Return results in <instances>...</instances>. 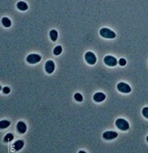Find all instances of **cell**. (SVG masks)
I'll return each instance as SVG.
<instances>
[{
    "instance_id": "cell-1",
    "label": "cell",
    "mask_w": 148,
    "mask_h": 153,
    "mask_svg": "<svg viewBox=\"0 0 148 153\" xmlns=\"http://www.w3.org/2000/svg\"><path fill=\"white\" fill-rule=\"evenodd\" d=\"M100 35L102 36L104 38H107V39H114L116 37V34L115 32L110 30L109 28H102L99 31Z\"/></svg>"
},
{
    "instance_id": "cell-2",
    "label": "cell",
    "mask_w": 148,
    "mask_h": 153,
    "mask_svg": "<svg viewBox=\"0 0 148 153\" xmlns=\"http://www.w3.org/2000/svg\"><path fill=\"white\" fill-rule=\"evenodd\" d=\"M115 125L119 129L122 131L128 130L130 127L129 123L127 120H124L122 118H119L115 121Z\"/></svg>"
},
{
    "instance_id": "cell-3",
    "label": "cell",
    "mask_w": 148,
    "mask_h": 153,
    "mask_svg": "<svg viewBox=\"0 0 148 153\" xmlns=\"http://www.w3.org/2000/svg\"><path fill=\"white\" fill-rule=\"evenodd\" d=\"M41 60V56L38 54H29L26 58V61L30 64H35V63H39Z\"/></svg>"
},
{
    "instance_id": "cell-4",
    "label": "cell",
    "mask_w": 148,
    "mask_h": 153,
    "mask_svg": "<svg viewBox=\"0 0 148 153\" xmlns=\"http://www.w3.org/2000/svg\"><path fill=\"white\" fill-rule=\"evenodd\" d=\"M117 89L121 93H130L131 92V88L130 87L129 85H128L127 83L124 82H119L117 85Z\"/></svg>"
},
{
    "instance_id": "cell-5",
    "label": "cell",
    "mask_w": 148,
    "mask_h": 153,
    "mask_svg": "<svg viewBox=\"0 0 148 153\" xmlns=\"http://www.w3.org/2000/svg\"><path fill=\"white\" fill-rule=\"evenodd\" d=\"M85 59L89 65L96 64V63L97 61L96 55L93 54V52H90V51L87 52L86 54H85Z\"/></svg>"
},
{
    "instance_id": "cell-6",
    "label": "cell",
    "mask_w": 148,
    "mask_h": 153,
    "mask_svg": "<svg viewBox=\"0 0 148 153\" xmlns=\"http://www.w3.org/2000/svg\"><path fill=\"white\" fill-rule=\"evenodd\" d=\"M104 63L108 66L114 67L118 64V60H117L116 58L112 56H106V57L104 58Z\"/></svg>"
},
{
    "instance_id": "cell-7",
    "label": "cell",
    "mask_w": 148,
    "mask_h": 153,
    "mask_svg": "<svg viewBox=\"0 0 148 153\" xmlns=\"http://www.w3.org/2000/svg\"><path fill=\"white\" fill-rule=\"evenodd\" d=\"M55 69V64L52 60H47L45 63V71L48 74H51L54 72Z\"/></svg>"
},
{
    "instance_id": "cell-8",
    "label": "cell",
    "mask_w": 148,
    "mask_h": 153,
    "mask_svg": "<svg viewBox=\"0 0 148 153\" xmlns=\"http://www.w3.org/2000/svg\"><path fill=\"white\" fill-rule=\"evenodd\" d=\"M102 137L105 139L111 140V139H114L118 137V133L116 132H114V131H107V132H105L103 133Z\"/></svg>"
},
{
    "instance_id": "cell-9",
    "label": "cell",
    "mask_w": 148,
    "mask_h": 153,
    "mask_svg": "<svg viewBox=\"0 0 148 153\" xmlns=\"http://www.w3.org/2000/svg\"><path fill=\"white\" fill-rule=\"evenodd\" d=\"M106 94H103L102 92H97L94 94L93 96V99H94L95 102H103L104 100L106 99Z\"/></svg>"
},
{
    "instance_id": "cell-10",
    "label": "cell",
    "mask_w": 148,
    "mask_h": 153,
    "mask_svg": "<svg viewBox=\"0 0 148 153\" xmlns=\"http://www.w3.org/2000/svg\"><path fill=\"white\" fill-rule=\"evenodd\" d=\"M17 129H18V131H19V133L23 134V133H25L26 130H27V126H26V124H24V122L20 121L17 124Z\"/></svg>"
},
{
    "instance_id": "cell-11",
    "label": "cell",
    "mask_w": 148,
    "mask_h": 153,
    "mask_svg": "<svg viewBox=\"0 0 148 153\" xmlns=\"http://www.w3.org/2000/svg\"><path fill=\"white\" fill-rule=\"evenodd\" d=\"M17 8H18L20 11H26V10L28 9V6L26 2L21 1V2H19L18 4H17Z\"/></svg>"
},
{
    "instance_id": "cell-12",
    "label": "cell",
    "mask_w": 148,
    "mask_h": 153,
    "mask_svg": "<svg viewBox=\"0 0 148 153\" xmlns=\"http://www.w3.org/2000/svg\"><path fill=\"white\" fill-rule=\"evenodd\" d=\"M14 146V149H15V151H19L20 149H22L24 146V142L22 140H17L16 142L14 143L13 145Z\"/></svg>"
},
{
    "instance_id": "cell-13",
    "label": "cell",
    "mask_w": 148,
    "mask_h": 153,
    "mask_svg": "<svg viewBox=\"0 0 148 153\" xmlns=\"http://www.w3.org/2000/svg\"><path fill=\"white\" fill-rule=\"evenodd\" d=\"M50 37L52 41H56L58 38V33L56 30H51L50 31Z\"/></svg>"
},
{
    "instance_id": "cell-14",
    "label": "cell",
    "mask_w": 148,
    "mask_h": 153,
    "mask_svg": "<svg viewBox=\"0 0 148 153\" xmlns=\"http://www.w3.org/2000/svg\"><path fill=\"white\" fill-rule=\"evenodd\" d=\"M2 24H3L4 27H6V28H9L10 26L11 25V21H10V19L6 18V17H4V18L2 19Z\"/></svg>"
},
{
    "instance_id": "cell-15",
    "label": "cell",
    "mask_w": 148,
    "mask_h": 153,
    "mask_svg": "<svg viewBox=\"0 0 148 153\" xmlns=\"http://www.w3.org/2000/svg\"><path fill=\"white\" fill-rule=\"evenodd\" d=\"M11 124L9 121H8V120H1L0 122V128L1 129H6V128L9 127Z\"/></svg>"
},
{
    "instance_id": "cell-16",
    "label": "cell",
    "mask_w": 148,
    "mask_h": 153,
    "mask_svg": "<svg viewBox=\"0 0 148 153\" xmlns=\"http://www.w3.org/2000/svg\"><path fill=\"white\" fill-rule=\"evenodd\" d=\"M62 51H63V48H62V46H57L54 49V51H53V53H54V55L58 56V55H60V54H61Z\"/></svg>"
},
{
    "instance_id": "cell-17",
    "label": "cell",
    "mask_w": 148,
    "mask_h": 153,
    "mask_svg": "<svg viewBox=\"0 0 148 153\" xmlns=\"http://www.w3.org/2000/svg\"><path fill=\"white\" fill-rule=\"evenodd\" d=\"M14 139V136L11 133H8L7 135H6V137H4V141L6 142H11V140H13Z\"/></svg>"
},
{
    "instance_id": "cell-18",
    "label": "cell",
    "mask_w": 148,
    "mask_h": 153,
    "mask_svg": "<svg viewBox=\"0 0 148 153\" xmlns=\"http://www.w3.org/2000/svg\"><path fill=\"white\" fill-rule=\"evenodd\" d=\"M74 98L76 101L79 102H83V96H82L81 94L80 93H76V94H74Z\"/></svg>"
},
{
    "instance_id": "cell-19",
    "label": "cell",
    "mask_w": 148,
    "mask_h": 153,
    "mask_svg": "<svg viewBox=\"0 0 148 153\" xmlns=\"http://www.w3.org/2000/svg\"><path fill=\"white\" fill-rule=\"evenodd\" d=\"M142 114L144 117L147 118L148 119V107H144V108L142 110Z\"/></svg>"
},
{
    "instance_id": "cell-20",
    "label": "cell",
    "mask_w": 148,
    "mask_h": 153,
    "mask_svg": "<svg viewBox=\"0 0 148 153\" xmlns=\"http://www.w3.org/2000/svg\"><path fill=\"white\" fill-rule=\"evenodd\" d=\"M119 65H120L121 66H124L127 64V61H126L124 59H123V58H121V59H119Z\"/></svg>"
},
{
    "instance_id": "cell-21",
    "label": "cell",
    "mask_w": 148,
    "mask_h": 153,
    "mask_svg": "<svg viewBox=\"0 0 148 153\" xmlns=\"http://www.w3.org/2000/svg\"><path fill=\"white\" fill-rule=\"evenodd\" d=\"M2 91H3V92L5 93V94H9V93H10V89L9 88H8V87H4Z\"/></svg>"
},
{
    "instance_id": "cell-22",
    "label": "cell",
    "mask_w": 148,
    "mask_h": 153,
    "mask_svg": "<svg viewBox=\"0 0 148 153\" xmlns=\"http://www.w3.org/2000/svg\"><path fill=\"white\" fill-rule=\"evenodd\" d=\"M80 153H85V152H83V151H80Z\"/></svg>"
},
{
    "instance_id": "cell-23",
    "label": "cell",
    "mask_w": 148,
    "mask_h": 153,
    "mask_svg": "<svg viewBox=\"0 0 148 153\" xmlns=\"http://www.w3.org/2000/svg\"><path fill=\"white\" fill-rule=\"evenodd\" d=\"M147 142H148V136H147Z\"/></svg>"
}]
</instances>
